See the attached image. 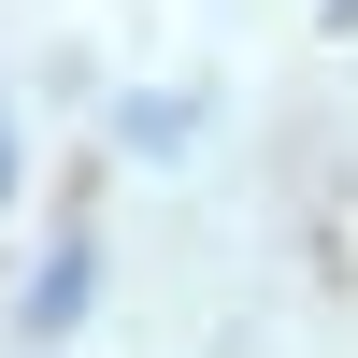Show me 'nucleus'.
I'll use <instances>...</instances> for the list:
<instances>
[{
    "label": "nucleus",
    "instance_id": "1",
    "mask_svg": "<svg viewBox=\"0 0 358 358\" xmlns=\"http://www.w3.org/2000/svg\"><path fill=\"white\" fill-rule=\"evenodd\" d=\"M86 287H101V258H57V273H43V287H29V330H57V315H72V301H86Z\"/></svg>",
    "mask_w": 358,
    "mask_h": 358
},
{
    "label": "nucleus",
    "instance_id": "2",
    "mask_svg": "<svg viewBox=\"0 0 358 358\" xmlns=\"http://www.w3.org/2000/svg\"><path fill=\"white\" fill-rule=\"evenodd\" d=\"M0 187H15V143H0Z\"/></svg>",
    "mask_w": 358,
    "mask_h": 358
}]
</instances>
